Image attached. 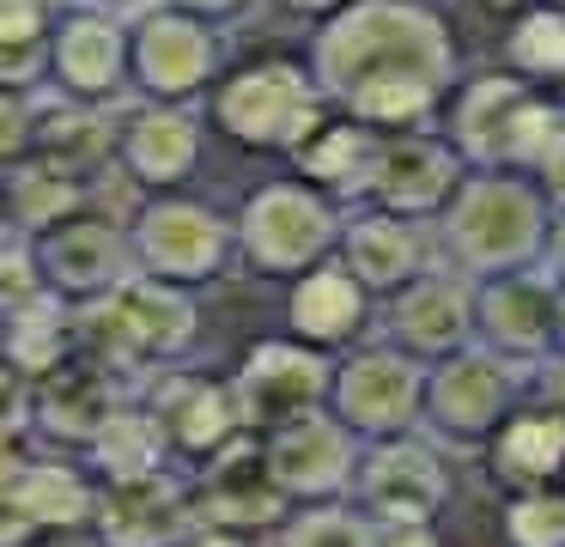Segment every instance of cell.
<instances>
[{"label":"cell","mask_w":565,"mask_h":547,"mask_svg":"<svg viewBox=\"0 0 565 547\" xmlns=\"http://www.w3.org/2000/svg\"><path fill=\"white\" fill-rule=\"evenodd\" d=\"M195 529L201 523L189 481H177L171 469L98 486V517H92L98 547H189Z\"/></svg>","instance_id":"20"},{"label":"cell","mask_w":565,"mask_h":547,"mask_svg":"<svg viewBox=\"0 0 565 547\" xmlns=\"http://www.w3.org/2000/svg\"><path fill=\"white\" fill-rule=\"evenodd\" d=\"M152 420H159L171 462H213L220 450H232L244 438V413H237L232 377H207V371H164L159 389L147 396Z\"/></svg>","instance_id":"19"},{"label":"cell","mask_w":565,"mask_h":547,"mask_svg":"<svg viewBox=\"0 0 565 547\" xmlns=\"http://www.w3.org/2000/svg\"><path fill=\"white\" fill-rule=\"evenodd\" d=\"M43 547H98V535H50Z\"/></svg>","instance_id":"45"},{"label":"cell","mask_w":565,"mask_h":547,"mask_svg":"<svg viewBox=\"0 0 565 547\" xmlns=\"http://www.w3.org/2000/svg\"><path fill=\"white\" fill-rule=\"evenodd\" d=\"M92 7H122V0H92Z\"/></svg>","instance_id":"48"},{"label":"cell","mask_w":565,"mask_h":547,"mask_svg":"<svg viewBox=\"0 0 565 547\" xmlns=\"http://www.w3.org/2000/svg\"><path fill=\"white\" fill-rule=\"evenodd\" d=\"M74 353H79V311L62 304L55 292H43L38 304H25L19 316L0 323V359L13 365V371H25L31 383L62 371Z\"/></svg>","instance_id":"30"},{"label":"cell","mask_w":565,"mask_h":547,"mask_svg":"<svg viewBox=\"0 0 565 547\" xmlns=\"http://www.w3.org/2000/svg\"><path fill=\"white\" fill-rule=\"evenodd\" d=\"M43 80L74 109H104L116 97H128L135 92V80H128V19H116L110 7L55 12Z\"/></svg>","instance_id":"12"},{"label":"cell","mask_w":565,"mask_h":547,"mask_svg":"<svg viewBox=\"0 0 565 547\" xmlns=\"http://www.w3.org/2000/svg\"><path fill=\"white\" fill-rule=\"evenodd\" d=\"M128 255H135V274L195 292L232 267L237 238H232V219L213 201H195V194L177 189L140 201V213L128 219Z\"/></svg>","instance_id":"6"},{"label":"cell","mask_w":565,"mask_h":547,"mask_svg":"<svg viewBox=\"0 0 565 547\" xmlns=\"http://www.w3.org/2000/svg\"><path fill=\"white\" fill-rule=\"evenodd\" d=\"M38 250V267H43V286L55 292L62 304L86 311V304L110 298L128 274H135V255H128V225L104 213H74L62 225H50L43 238H31Z\"/></svg>","instance_id":"15"},{"label":"cell","mask_w":565,"mask_h":547,"mask_svg":"<svg viewBox=\"0 0 565 547\" xmlns=\"http://www.w3.org/2000/svg\"><path fill=\"white\" fill-rule=\"evenodd\" d=\"M189 547H262V541H244V535H220V529H195Z\"/></svg>","instance_id":"43"},{"label":"cell","mask_w":565,"mask_h":547,"mask_svg":"<svg viewBox=\"0 0 565 547\" xmlns=\"http://www.w3.org/2000/svg\"><path fill=\"white\" fill-rule=\"evenodd\" d=\"M50 0H0V85L31 92L50 55Z\"/></svg>","instance_id":"32"},{"label":"cell","mask_w":565,"mask_h":547,"mask_svg":"<svg viewBox=\"0 0 565 547\" xmlns=\"http://www.w3.org/2000/svg\"><path fill=\"white\" fill-rule=\"evenodd\" d=\"M371 304L377 298L329 255V262H317L310 274L286 280V335L334 359L341 347H353V340L365 335Z\"/></svg>","instance_id":"24"},{"label":"cell","mask_w":565,"mask_h":547,"mask_svg":"<svg viewBox=\"0 0 565 547\" xmlns=\"http://www.w3.org/2000/svg\"><path fill=\"white\" fill-rule=\"evenodd\" d=\"M559 92H565V85H559Z\"/></svg>","instance_id":"50"},{"label":"cell","mask_w":565,"mask_h":547,"mask_svg":"<svg viewBox=\"0 0 565 547\" xmlns=\"http://www.w3.org/2000/svg\"><path fill=\"white\" fill-rule=\"evenodd\" d=\"M371 547H438V535L431 529H383V523H371Z\"/></svg>","instance_id":"41"},{"label":"cell","mask_w":565,"mask_h":547,"mask_svg":"<svg viewBox=\"0 0 565 547\" xmlns=\"http://www.w3.org/2000/svg\"><path fill=\"white\" fill-rule=\"evenodd\" d=\"M25 152H38V104H31V92H7L0 85V177Z\"/></svg>","instance_id":"38"},{"label":"cell","mask_w":565,"mask_h":547,"mask_svg":"<svg viewBox=\"0 0 565 547\" xmlns=\"http://www.w3.org/2000/svg\"><path fill=\"white\" fill-rule=\"evenodd\" d=\"M353 498L371 523L383 529H431L444 505H450V469L426 438L402 432V438H377L359 456V481Z\"/></svg>","instance_id":"13"},{"label":"cell","mask_w":565,"mask_h":547,"mask_svg":"<svg viewBox=\"0 0 565 547\" xmlns=\"http://www.w3.org/2000/svg\"><path fill=\"white\" fill-rule=\"evenodd\" d=\"M86 469L98 474V486L171 469V444H164V432H159V420H152L147 401H122V408L110 413V425H104V432L92 438V450H86Z\"/></svg>","instance_id":"31"},{"label":"cell","mask_w":565,"mask_h":547,"mask_svg":"<svg viewBox=\"0 0 565 547\" xmlns=\"http://www.w3.org/2000/svg\"><path fill=\"white\" fill-rule=\"evenodd\" d=\"M164 7L195 12V19H207V24H225V19H237V12L249 7V0H164Z\"/></svg>","instance_id":"40"},{"label":"cell","mask_w":565,"mask_h":547,"mask_svg":"<svg viewBox=\"0 0 565 547\" xmlns=\"http://www.w3.org/2000/svg\"><path fill=\"white\" fill-rule=\"evenodd\" d=\"M189 498H195V523L220 535H244V541H262V535H280V523L292 517V505L280 498V486L262 469V444L256 432H244L232 450H220L213 462H201L195 481H189Z\"/></svg>","instance_id":"16"},{"label":"cell","mask_w":565,"mask_h":547,"mask_svg":"<svg viewBox=\"0 0 565 547\" xmlns=\"http://www.w3.org/2000/svg\"><path fill=\"white\" fill-rule=\"evenodd\" d=\"M511 67L523 85H565V12L559 7H529L511 24Z\"/></svg>","instance_id":"33"},{"label":"cell","mask_w":565,"mask_h":547,"mask_svg":"<svg viewBox=\"0 0 565 547\" xmlns=\"http://www.w3.org/2000/svg\"><path fill=\"white\" fill-rule=\"evenodd\" d=\"M201 335V304L195 292L164 286V280L128 274L110 298L79 311V353L110 365L116 377H152V371H183Z\"/></svg>","instance_id":"2"},{"label":"cell","mask_w":565,"mask_h":547,"mask_svg":"<svg viewBox=\"0 0 565 547\" xmlns=\"http://www.w3.org/2000/svg\"><path fill=\"white\" fill-rule=\"evenodd\" d=\"M0 213H7L13 238H43L50 225L86 213V170L38 146L0 177Z\"/></svg>","instance_id":"26"},{"label":"cell","mask_w":565,"mask_h":547,"mask_svg":"<svg viewBox=\"0 0 565 547\" xmlns=\"http://www.w3.org/2000/svg\"><path fill=\"white\" fill-rule=\"evenodd\" d=\"M329 413L359 438V444L414 432L419 413H426V365L407 359L402 347L341 353V359H334V377H329Z\"/></svg>","instance_id":"9"},{"label":"cell","mask_w":565,"mask_h":547,"mask_svg":"<svg viewBox=\"0 0 565 547\" xmlns=\"http://www.w3.org/2000/svg\"><path fill=\"white\" fill-rule=\"evenodd\" d=\"M286 12H322V19H329V12H341L347 0H280Z\"/></svg>","instance_id":"44"},{"label":"cell","mask_w":565,"mask_h":547,"mask_svg":"<svg viewBox=\"0 0 565 547\" xmlns=\"http://www.w3.org/2000/svg\"><path fill=\"white\" fill-rule=\"evenodd\" d=\"M19 493H25V511L43 529V541L50 535H92V517H98V474L92 469L55 456V450H25Z\"/></svg>","instance_id":"29"},{"label":"cell","mask_w":565,"mask_h":547,"mask_svg":"<svg viewBox=\"0 0 565 547\" xmlns=\"http://www.w3.org/2000/svg\"><path fill=\"white\" fill-rule=\"evenodd\" d=\"M329 116L334 109L310 67L286 55L244 61L237 73H220V85L207 92V122L244 152H298Z\"/></svg>","instance_id":"4"},{"label":"cell","mask_w":565,"mask_h":547,"mask_svg":"<svg viewBox=\"0 0 565 547\" xmlns=\"http://www.w3.org/2000/svg\"><path fill=\"white\" fill-rule=\"evenodd\" d=\"M468 165L450 152V140H431V134H390L383 140V158H377V177H371V194L365 201L377 213H395V219H431L456 201Z\"/></svg>","instance_id":"22"},{"label":"cell","mask_w":565,"mask_h":547,"mask_svg":"<svg viewBox=\"0 0 565 547\" xmlns=\"http://www.w3.org/2000/svg\"><path fill=\"white\" fill-rule=\"evenodd\" d=\"M504 547H565V486L504 493Z\"/></svg>","instance_id":"34"},{"label":"cell","mask_w":565,"mask_h":547,"mask_svg":"<svg viewBox=\"0 0 565 547\" xmlns=\"http://www.w3.org/2000/svg\"><path fill=\"white\" fill-rule=\"evenodd\" d=\"M553 340H559V359H565V286H559V316H553Z\"/></svg>","instance_id":"47"},{"label":"cell","mask_w":565,"mask_h":547,"mask_svg":"<svg viewBox=\"0 0 565 547\" xmlns=\"http://www.w3.org/2000/svg\"><path fill=\"white\" fill-rule=\"evenodd\" d=\"M559 316V286L547 274H499L475 286V347H487L504 365H541L559 353L553 340Z\"/></svg>","instance_id":"18"},{"label":"cell","mask_w":565,"mask_h":547,"mask_svg":"<svg viewBox=\"0 0 565 547\" xmlns=\"http://www.w3.org/2000/svg\"><path fill=\"white\" fill-rule=\"evenodd\" d=\"M511 413H516V371L504 359H492L487 347H462L450 359L426 365V413H419V425H431L438 438L487 444Z\"/></svg>","instance_id":"14"},{"label":"cell","mask_w":565,"mask_h":547,"mask_svg":"<svg viewBox=\"0 0 565 547\" xmlns=\"http://www.w3.org/2000/svg\"><path fill=\"white\" fill-rule=\"evenodd\" d=\"M220 24L177 12L152 0L135 24H128V80H135L140 104H195L201 92L220 85Z\"/></svg>","instance_id":"8"},{"label":"cell","mask_w":565,"mask_h":547,"mask_svg":"<svg viewBox=\"0 0 565 547\" xmlns=\"http://www.w3.org/2000/svg\"><path fill=\"white\" fill-rule=\"evenodd\" d=\"M529 182L541 189V201L565 213V122L553 128V140L541 146V158H535V170H529Z\"/></svg>","instance_id":"39"},{"label":"cell","mask_w":565,"mask_h":547,"mask_svg":"<svg viewBox=\"0 0 565 547\" xmlns=\"http://www.w3.org/2000/svg\"><path fill=\"white\" fill-rule=\"evenodd\" d=\"M487 469L504 481V493L565 481V413L559 408H516L487 438Z\"/></svg>","instance_id":"28"},{"label":"cell","mask_w":565,"mask_h":547,"mask_svg":"<svg viewBox=\"0 0 565 547\" xmlns=\"http://www.w3.org/2000/svg\"><path fill=\"white\" fill-rule=\"evenodd\" d=\"M547 7H559V12H565V0H547Z\"/></svg>","instance_id":"49"},{"label":"cell","mask_w":565,"mask_h":547,"mask_svg":"<svg viewBox=\"0 0 565 547\" xmlns=\"http://www.w3.org/2000/svg\"><path fill=\"white\" fill-rule=\"evenodd\" d=\"M43 267H38V250H31V238H0V323L7 316H19L25 304H38L43 298Z\"/></svg>","instance_id":"36"},{"label":"cell","mask_w":565,"mask_h":547,"mask_svg":"<svg viewBox=\"0 0 565 547\" xmlns=\"http://www.w3.org/2000/svg\"><path fill=\"white\" fill-rule=\"evenodd\" d=\"M547 408H559V413H565V359L553 365V401H547Z\"/></svg>","instance_id":"46"},{"label":"cell","mask_w":565,"mask_h":547,"mask_svg":"<svg viewBox=\"0 0 565 547\" xmlns=\"http://www.w3.org/2000/svg\"><path fill=\"white\" fill-rule=\"evenodd\" d=\"M122 377L110 365H98L92 353H74L62 371H50L38 383V444L79 450L86 456L92 438L110 425V413L122 408Z\"/></svg>","instance_id":"23"},{"label":"cell","mask_w":565,"mask_h":547,"mask_svg":"<svg viewBox=\"0 0 565 547\" xmlns=\"http://www.w3.org/2000/svg\"><path fill=\"white\" fill-rule=\"evenodd\" d=\"M334 262H341L371 298H395L407 280H419L431 267L426 262V231H419L414 219L377 213V207L341 219V250H334Z\"/></svg>","instance_id":"25"},{"label":"cell","mask_w":565,"mask_h":547,"mask_svg":"<svg viewBox=\"0 0 565 547\" xmlns=\"http://www.w3.org/2000/svg\"><path fill=\"white\" fill-rule=\"evenodd\" d=\"M383 323H390V347H402L407 359H450V353L475 347V280L450 274V267H426L395 298H383Z\"/></svg>","instance_id":"17"},{"label":"cell","mask_w":565,"mask_h":547,"mask_svg":"<svg viewBox=\"0 0 565 547\" xmlns=\"http://www.w3.org/2000/svg\"><path fill=\"white\" fill-rule=\"evenodd\" d=\"M559 128V109L523 85L516 73H492V80H475L456 104L450 122V152L475 170H516L529 177L541 158V146Z\"/></svg>","instance_id":"7"},{"label":"cell","mask_w":565,"mask_h":547,"mask_svg":"<svg viewBox=\"0 0 565 547\" xmlns=\"http://www.w3.org/2000/svg\"><path fill=\"white\" fill-rule=\"evenodd\" d=\"M0 450H38V383L0 359Z\"/></svg>","instance_id":"37"},{"label":"cell","mask_w":565,"mask_h":547,"mask_svg":"<svg viewBox=\"0 0 565 547\" xmlns=\"http://www.w3.org/2000/svg\"><path fill=\"white\" fill-rule=\"evenodd\" d=\"M450 73V24L419 0H347L310 43V80L322 85L329 109L377 134L419 128Z\"/></svg>","instance_id":"1"},{"label":"cell","mask_w":565,"mask_h":547,"mask_svg":"<svg viewBox=\"0 0 565 547\" xmlns=\"http://www.w3.org/2000/svg\"><path fill=\"white\" fill-rule=\"evenodd\" d=\"M559 486H565V481H559Z\"/></svg>","instance_id":"51"},{"label":"cell","mask_w":565,"mask_h":547,"mask_svg":"<svg viewBox=\"0 0 565 547\" xmlns=\"http://www.w3.org/2000/svg\"><path fill=\"white\" fill-rule=\"evenodd\" d=\"M274 547H371V517L359 505H317L292 511L274 535Z\"/></svg>","instance_id":"35"},{"label":"cell","mask_w":565,"mask_h":547,"mask_svg":"<svg viewBox=\"0 0 565 547\" xmlns=\"http://www.w3.org/2000/svg\"><path fill=\"white\" fill-rule=\"evenodd\" d=\"M383 140H390V134L365 128V122H353V116H329L292 152L298 158V182H310L317 194H329L334 207L365 201L371 177H377V158H383Z\"/></svg>","instance_id":"27"},{"label":"cell","mask_w":565,"mask_h":547,"mask_svg":"<svg viewBox=\"0 0 565 547\" xmlns=\"http://www.w3.org/2000/svg\"><path fill=\"white\" fill-rule=\"evenodd\" d=\"M438 225L462 274L499 280V274H529L547 255L553 207L516 170H475V177H462L456 201L438 213Z\"/></svg>","instance_id":"3"},{"label":"cell","mask_w":565,"mask_h":547,"mask_svg":"<svg viewBox=\"0 0 565 547\" xmlns=\"http://www.w3.org/2000/svg\"><path fill=\"white\" fill-rule=\"evenodd\" d=\"M232 238L256 274L298 280L341 250V207L329 194H317L310 182L280 177V182H262L244 201V213L232 219Z\"/></svg>","instance_id":"5"},{"label":"cell","mask_w":565,"mask_h":547,"mask_svg":"<svg viewBox=\"0 0 565 547\" xmlns=\"http://www.w3.org/2000/svg\"><path fill=\"white\" fill-rule=\"evenodd\" d=\"M329 377L334 359L292 335H268L237 359L232 396L244 413V432H274V425L310 420V413H329Z\"/></svg>","instance_id":"11"},{"label":"cell","mask_w":565,"mask_h":547,"mask_svg":"<svg viewBox=\"0 0 565 547\" xmlns=\"http://www.w3.org/2000/svg\"><path fill=\"white\" fill-rule=\"evenodd\" d=\"M541 262H547V280H553V286H565V213L553 219V231H547V255H541Z\"/></svg>","instance_id":"42"},{"label":"cell","mask_w":565,"mask_h":547,"mask_svg":"<svg viewBox=\"0 0 565 547\" xmlns=\"http://www.w3.org/2000/svg\"><path fill=\"white\" fill-rule=\"evenodd\" d=\"M262 444V469L280 486V498L292 511H317V505H347L359 481V444L334 413H310V420L274 425V432L256 438Z\"/></svg>","instance_id":"10"},{"label":"cell","mask_w":565,"mask_h":547,"mask_svg":"<svg viewBox=\"0 0 565 547\" xmlns=\"http://www.w3.org/2000/svg\"><path fill=\"white\" fill-rule=\"evenodd\" d=\"M201 146H207V122L195 116V104H135L116 122V165L152 194L183 189L201 165Z\"/></svg>","instance_id":"21"}]
</instances>
